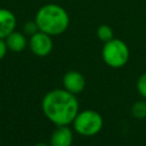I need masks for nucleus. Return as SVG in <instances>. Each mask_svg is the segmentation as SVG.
<instances>
[{
	"label": "nucleus",
	"mask_w": 146,
	"mask_h": 146,
	"mask_svg": "<svg viewBox=\"0 0 146 146\" xmlns=\"http://www.w3.org/2000/svg\"><path fill=\"white\" fill-rule=\"evenodd\" d=\"M41 108L46 117L56 125H68L73 123L79 113V102L75 95L65 89L48 91L42 102Z\"/></svg>",
	"instance_id": "nucleus-1"
},
{
	"label": "nucleus",
	"mask_w": 146,
	"mask_h": 146,
	"mask_svg": "<svg viewBox=\"0 0 146 146\" xmlns=\"http://www.w3.org/2000/svg\"><path fill=\"white\" fill-rule=\"evenodd\" d=\"M40 31L55 36L64 33L70 25V16L66 9L57 3L41 6L34 17Z\"/></svg>",
	"instance_id": "nucleus-2"
},
{
	"label": "nucleus",
	"mask_w": 146,
	"mask_h": 146,
	"mask_svg": "<svg viewBox=\"0 0 146 146\" xmlns=\"http://www.w3.org/2000/svg\"><path fill=\"white\" fill-rule=\"evenodd\" d=\"M129 48L127 43L120 39L113 38L104 43L102 49V58L105 64L113 68L124 66L129 59Z\"/></svg>",
	"instance_id": "nucleus-3"
},
{
	"label": "nucleus",
	"mask_w": 146,
	"mask_h": 146,
	"mask_svg": "<svg viewBox=\"0 0 146 146\" xmlns=\"http://www.w3.org/2000/svg\"><path fill=\"white\" fill-rule=\"evenodd\" d=\"M104 121L102 115L92 110H86L82 112H79L73 121V128L74 130L86 137L95 136L97 135L102 128H103Z\"/></svg>",
	"instance_id": "nucleus-4"
},
{
	"label": "nucleus",
	"mask_w": 146,
	"mask_h": 146,
	"mask_svg": "<svg viewBox=\"0 0 146 146\" xmlns=\"http://www.w3.org/2000/svg\"><path fill=\"white\" fill-rule=\"evenodd\" d=\"M29 47L35 56L46 57L51 52L54 42H52L51 35H49L42 31H38L36 33H34L33 35L30 36Z\"/></svg>",
	"instance_id": "nucleus-5"
},
{
	"label": "nucleus",
	"mask_w": 146,
	"mask_h": 146,
	"mask_svg": "<svg viewBox=\"0 0 146 146\" xmlns=\"http://www.w3.org/2000/svg\"><path fill=\"white\" fill-rule=\"evenodd\" d=\"M63 86L65 90L73 95H78L84 90L86 79L78 71H68L63 76Z\"/></svg>",
	"instance_id": "nucleus-6"
},
{
	"label": "nucleus",
	"mask_w": 146,
	"mask_h": 146,
	"mask_svg": "<svg viewBox=\"0 0 146 146\" xmlns=\"http://www.w3.org/2000/svg\"><path fill=\"white\" fill-rule=\"evenodd\" d=\"M17 18L15 14L7 8H0V39H6L16 30Z\"/></svg>",
	"instance_id": "nucleus-7"
},
{
	"label": "nucleus",
	"mask_w": 146,
	"mask_h": 146,
	"mask_svg": "<svg viewBox=\"0 0 146 146\" xmlns=\"http://www.w3.org/2000/svg\"><path fill=\"white\" fill-rule=\"evenodd\" d=\"M73 132L68 125H57L50 136V146H71Z\"/></svg>",
	"instance_id": "nucleus-8"
},
{
	"label": "nucleus",
	"mask_w": 146,
	"mask_h": 146,
	"mask_svg": "<svg viewBox=\"0 0 146 146\" xmlns=\"http://www.w3.org/2000/svg\"><path fill=\"white\" fill-rule=\"evenodd\" d=\"M8 50L13 52H21L29 46V40L26 39V35L23 32L14 31L11 32L6 39H5Z\"/></svg>",
	"instance_id": "nucleus-9"
},
{
	"label": "nucleus",
	"mask_w": 146,
	"mask_h": 146,
	"mask_svg": "<svg viewBox=\"0 0 146 146\" xmlns=\"http://www.w3.org/2000/svg\"><path fill=\"white\" fill-rule=\"evenodd\" d=\"M96 34H97V38L102 41V42H107L110 40H112L114 38V32H113V29L107 25V24H102L98 26L97 31H96Z\"/></svg>",
	"instance_id": "nucleus-10"
},
{
	"label": "nucleus",
	"mask_w": 146,
	"mask_h": 146,
	"mask_svg": "<svg viewBox=\"0 0 146 146\" xmlns=\"http://www.w3.org/2000/svg\"><path fill=\"white\" fill-rule=\"evenodd\" d=\"M131 114L138 120L146 119V100H138L131 107Z\"/></svg>",
	"instance_id": "nucleus-11"
},
{
	"label": "nucleus",
	"mask_w": 146,
	"mask_h": 146,
	"mask_svg": "<svg viewBox=\"0 0 146 146\" xmlns=\"http://www.w3.org/2000/svg\"><path fill=\"white\" fill-rule=\"evenodd\" d=\"M38 31H40V30H39L38 24H36V22H35L34 19H33V21H27V22H25V24H24V26H23V32H24L25 35L31 36V35H33L34 33H36Z\"/></svg>",
	"instance_id": "nucleus-12"
},
{
	"label": "nucleus",
	"mask_w": 146,
	"mask_h": 146,
	"mask_svg": "<svg viewBox=\"0 0 146 146\" xmlns=\"http://www.w3.org/2000/svg\"><path fill=\"white\" fill-rule=\"evenodd\" d=\"M136 88H137L138 94H139L143 98H146V73L141 74V75L138 78Z\"/></svg>",
	"instance_id": "nucleus-13"
},
{
	"label": "nucleus",
	"mask_w": 146,
	"mask_h": 146,
	"mask_svg": "<svg viewBox=\"0 0 146 146\" xmlns=\"http://www.w3.org/2000/svg\"><path fill=\"white\" fill-rule=\"evenodd\" d=\"M7 51H8V47L5 39H0V60L5 58V56L7 55Z\"/></svg>",
	"instance_id": "nucleus-14"
},
{
	"label": "nucleus",
	"mask_w": 146,
	"mask_h": 146,
	"mask_svg": "<svg viewBox=\"0 0 146 146\" xmlns=\"http://www.w3.org/2000/svg\"><path fill=\"white\" fill-rule=\"evenodd\" d=\"M34 146H49V145H47V144H44V143H38V144H35Z\"/></svg>",
	"instance_id": "nucleus-15"
}]
</instances>
